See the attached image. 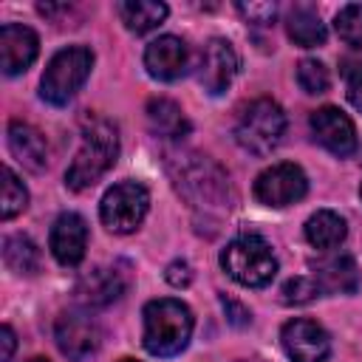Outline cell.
<instances>
[{"label":"cell","mask_w":362,"mask_h":362,"mask_svg":"<svg viewBox=\"0 0 362 362\" xmlns=\"http://www.w3.org/2000/svg\"><path fill=\"white\" fill-rule=\"evenodd\" d=\"M116 8H119L122 23H124L130 31H136V34L153 31V28L161 25L164 17H167V6H164V3H156V0H124V3H119Z\"/></svg>","instance_id":"7402d4cb"},{"label":"cell","mask_w":362,"mask_h":362,"mask_svg":"<svg viewBox=\"0 0 362 362\" xmlns=\"http://www.w3.org/2000/svg\"><path fill=\"white\" fill-rule=\"evenodd\" d=\"M119 158V133L102 116H82V144L65 173V184L74 192L93 187Z\"/></svg>","instance_id":"6da1fadb"},{"label":"cell","mask_w":362,"mask_h":362,"mask_svg":"<svg viewBox=\"0 0 362 362\" xmlns=\"http://www.w3.org/2000/svg\"><path fill=\"white\" fill-rule=\"evenodd\" d=\"M221 305H223V311H226V317H229V322L232 325H246L249 320H252V314H249V308H243L240 303H235L232 297H221Z\"/></svg>","instance_id":"4dcf8cb0"},{"label":"cell","mask_w":362,"mask_h":362,"mask_svg":"<svg viewBox=\"0 0 362 362\" xmlns=\"http://www.w3.org/2000/svg\"><path fill=\"white\" fill-rule=\"evenodd\" d=\"M3 263L14 274H37L40 272V249L25 235H8L3 240Z\"/></svg>","instance_id":"603a6c76"},{"label":"cell","mask_w":362,"mask_h":362,"mask_svg":"<svg viewBox=\"0 0 362 362\" xmlns=\"http://www.w3.org/2000/svg\"><path fill=\"white\" fill-rule=\"evenodd\" d=\"M40 51V40L28 25H17V23H6L0 28V68L3 74L14 76L23 74Z\"/></svg>","instance_id":"5bb4252c"},{"label":"cell","mask_w":362,"mask_h":362,"mask_svg":"<svg viewBox=\"0 0 362 362\" xmlns=\"http://www.w3.org/2000/svg\"><path fill=\"white\" fill-rule=\"evenodd\" d=\"M93 68V51L85 45H68L57 51L42 74L40 96L51 105H68L74 93L85 85Z\"/></svg>","instance_id":"277c9868"},{"label":"cell","mask_w":362,"mask_h":362,"mask_svg":"<svg viewBox=\"0 0 362 362\" xmlns=\"http://www.w3.org/2000/svg\"><path fill=\"white\" fill-rule=\"evenodd\" d=\"M311 133L314 139L334 156L339 158H348L356 153V130H354V122L339 110V107H320L311 113Z\"/></svg>","instance_id":"8fae6325"},{"label":"cell","mask_w":362,"mask_h":362,"mask_svg":"<svg viewBox=\"0 0 362 362\" xmlns=\"http://www.w3.org/2000/svg\"><path fill=\"white\" fill-rule=\"evenodd\" d=\"M0 342H3V354H0V359L3 362H8L11 359V354H14V345H17V337H14V331H11V325H3V331H0Z\"/></svg>","instance_id":"1f68e13d"},{"label":"cell","mask_w":362,"mask_h":362,"mask_svg":"<svg viewBox=\"0 0 362 362\" xmlns=\"http://www.w3.org/2000/svg\"><path fill=\"white\" fill-rule=\"evenodd\" d=\"M297 85L305 93H325L328 90V68L320 59H300V65H297Z\"/></svg>","instance_id":"484cf974"},{"label":"cell","mask_w":362,"mask_h":362,"mask_svg":"<svg viewBox=\"0 0 362 362\" xmlns=\"http://www.w3.org/2000/svg\"><path fill=\"white\" fill-rule=\"evenodd\" d=\"M124 288H127V280L122 277V272L107 269V266H96V269H90L88 274L79 277L76 297L88 308H102V305L116 303L124 294Z\"/></svg>","instance_id":"2e32d148"},{"label":"cell","mask_w":362,"mask_h":362,"mask_svg":"<svg viewBox=\"0 0 362 362\" xmlns=\"http://www.w3.org/2000/svg\"><path fill=\"white\" fill-rule=\"evenodd\" d=\"M8 150L31 173H42L48 164V144H45L42 133L25 122L8 124Z\"/></svg>","instance_id":"ac0fdd59"},{"label":"cell","mask_w":362,"mask_h":362,"mask_svg":"<svg viewBox=\"0 0 362 362\" xmlns=\"http://www.w3.org/2000/svg\"><path fill=\"white\" fill-rule=\"evenodd\" d=\"M359 198H362V187H359Z\"/></svg>","instance_id":"e575fe53"},{"label":"cell","mask_w":362,"mask_h":362,"mask_svg":"<svg viewBox=\"0 0 362 362\" xmlns=\"http://www.w3.org/2000/svg\"><path fill=\"white\" fill-rule=\"evenodd\" d=\"M167 283L170 286H175V288H181V286H189V280H192V269H189V263L187 260H173L170 266H167Z\"/></svg>","instance_id":"f546056e"},{"label":"cell","mask_w":362,"mask_h":362,"mask_svg":"<svg viewBox=\"0 0 362 362\" xmlns=\"http://www.w3.org/2000/svg\"><path fill=\"white\" fill-rule=\"evenodd\" d=\"M187 62H189V51L184 45V40L173 37V34H164L158 40H153L144 51V68L153 79H161V82H173L178 79L184 71H187Z\"/></svg>","instance_id":"9a60e30c"},{"label":"cell","mask_w":362,"mask_h":362,"mask_svg":"<svg viewBox=\"0 0 362 362\" xmlns=\"http://www.w3.org/2000/svg\"><path fill=\"white\" fill-rule=\"evenodd\" d=\"M122 362H136V359H122Z\"/></svg>","instance_id":"836d02e7"},{"label":"cell","mask_w":362,"mask_h":362,"mask_svg":"<svg viewBox=\"0 0 362 362\" xmlns=\"http://www.w3.org/2000/svg\"><path fill=\"white\" fill-rule=\"evenodd\" d=\"M54 339H57V348L68 359L85 362L88 356H93L99 351V345H102V328L85 311H65V314L57 317Z\"/></svg>","instance_id":"ba28073f"},{"label":"cell","mask_w":362,"mask_h":362,"mask_svg":"<svg viewBox=\"0 0 362 362\" xmlns=\"http://www.w3.org/2000/svg\"><path fill=\"white\" fill-rule=\"evenodd\" d=\"M334 28L339 34V40L356 51H362V6L359 3H348L337 11Z\"/></svg>","instance_id":"cb8c5ba5"},{"label":"cell","mask_w":362,"mask_h":362,"mask_svg":"<svg viewBox=\"0 0 362 362\" xmlns=\"http://www.w3.org/2000/svg\"><path fill=\"white\" fill-rule=\"evenodd\" d=\"M28 206V192L23 187V181L14 175V170H3V204H0V215L3 221H11L14 215H20Z\"/></svg>","instance_id":"d4e9b609"},{"label":"cell","mask_w":362,"mask_h":362,"mask_svg":"<svg viewBox=\"0 0 362 362\" xmlns=\"http://www.w3.org/2000/svg\"><path fill=\"white\" fill-rule=\"evenodd\" d=\"M192 311L173 297L150 300L144 305V334L141 342L153 356H175L187 348L192 337Z\"/></svg>","instance_id":"7a4b0ae2"},{"label":"cell","mask_w":362,"mask_h":362,"mask_svg":"<svg viewBox=\"0 0 362 362\" xmlns=\"http://www.w3.org/2000/svg\"><path fill=\"white\" fill-rule=\"evenodd\" d=\"M147 209H150V192H147V187L139 184V181H122V184H113L102 195L99 218H102V223L110 232L127 235V232H136L141 226Z\"/></svg>","instance_id":"8992f818"},{"label":"cell","mask_w":362,"mask_h":362,"mask_svg":"<svg viewBox=\"0 0 362 362\" xmlns=\"http://www.w3.org/2000/svg\"><path fill=\"white\" fill-rule=\"evenodd\" d=\"M345 88H348L351 105L362 113V62H348V68H345Z\"/></svg>","instance_id":"f1b7e54d"},{"label":"cell","mask_w":362,"mask_h":362,"mask_svg":"<svg viewBox=\"0 0 362 362\" xmlns=\"http://www.w3.org/2000/svg\"><path fill=\"white\" fill-rule=\"evenodd\" d=\"M25 362H48V359H42V356H31V359H25Z\"/></svg>","instance_id":"d6a6232c"},{"label":"cell","mask_w":362,"mask_h":362,"mask_svg":"<svg viewBox=\"0 0 362 362\" xmlns=\"http://www.w3.org/2000/svg\"><path fill=\"white\" fill-rule=\"evenodd\" d=\"M286 31L303 48H314V45L325 42V23L320 20V14L311 6H294L286 14Z\"/></svg>","instance_id":"44dd1931"},{"label":"cell","mask_w":362,"mask_h":362,"mask_svg":"<svg viewBox=\"0 0 362 362\" xmlns=\"http://www.w3.org/2000/svg\"><path fill=\"white\" fill-rule=\"evenodd\" d=\"M48 246H51V255L62 266H76L85 257V249H88V223H85V218L76 215V212H62L51 226Z\"/></svg>","instance_id":"4fadbf2b"},{"label":"cell","mask_w":362,"mask_h":362,"mask_svg":"<svg viewBox=\"0 0 362 362\" xmlns=\"http://www.w3.org/2000/svg\"><path fill=\"white\" fill-rule=\"evenodd\" d=\"M221 266L235 283L249 288H263L277 274V257L260 235H240L229 240L221 252Z\"/></svg>","instance_id":"3957f363"},{"label":"cell","mask_w":362,"mask_h":362,"mask_svg":"<svg viewBox=\"0 0 362 362\" xmlns=\"http://www.w3.org/2000/svg\"><path fill=\"white\" fill-rule=\"evenodd\" d=\"M314 280L322 294H354L362 283V274L351 255H331L314 263Z\"/></svg>","instance_id":"e0dca14e"},{"label":"cell","mask_w":362,"mask_h":362,"mask_svg":"<svg viewBox=\"0 0 362 362\" xmlns=\"http://www.w3.org/2000/svg\"><path fill=\"white\" fill-rule=\"evenodd\" d=\"M348 235V223L342 215L331 212V209H320L314 212L308 221H305V240L314 246V249H334L345 240Z\"/></svg>","instance_id":"ffe728a7"},{"label":"cell","mask_w":362,"mask_h":362,"mask_svg":"<svg viewBox=\"0 0 362 362\" xmlns=\"http://www.w3.org/2000/svg\"><path fill=\"white\" fill-rule=\"evenodd\" d=\"M178 189L195 204V206H226L223 198L229 192V184H226V175L204 156H192V161H184L181 167V175H178Z\"/></svg>","instance_id":"52a82bcc"},{"label":"cell","mask_w":362,"mask_h":362,"mask_svg":"<svg viewBox=\"0 0 362 362\" xmlns=\"http://www.w3.org/2000/svg\"><path fill=\"white\" fill-rule=\"evenodd\" d=\"M238 11L252 25H269L277 17V3H238Z\"/></svg>","instance_id":"83f0119b"},{"label":"cell","mask_w":362,"mask_h":362,"mask_svg":"<svg viewBox=\"0 0 362 362\" xmlns=\"http://www.w3.org/2000/svg\"><path fill=\"white\" fill-rule=\"evenodd\" d=\"M238 74V54L232 48L229 40L223 37H212L204 48V59H201V85L206 93L218 96L223 93L232 79Z\"/></svg>","instance_id":"7c38bea8"},{"label":"cell","mask_w":362,"mask_h":362,"mask_svg":"<svg viewBox=\"0 0 362 362\" xmlns=\"http://www.w3.org/2000/svg\"><path fill=\"white\" fill-rule=\"evenodd\" d=\"M317 294H322V291H320V286H317L314 277H291V280L283 286V303H286V305H305V303H311Z\"/></svg>","instance_id":"4316f807"},{"label":"cell","mask_w":362,"mask_h":362,"mask_svg":"<svg viewBox=\"0 0 362 362\" xmlns=\"http://www.w3.org/2000/svg\"><path fill=\"white\" fill-rule=\"evenodd\" d=\"M280 342L291 362H325L331 356V339L314 320H288L280 331Z\"/></svg>","instance_id":"30bf717a"},{"label":"cell","mask_w":362,"mask_h":362,"mask_svg":"<svg viewBox=\"0 0 362 362\" xmlns=\"http://www.w3.org/2000/svg\"><path fill=\"white\" fill-rule=\"evenodd\" d=\"M286 133V113L277 102L272 99H255L249 102L235 124V139L243 150L255 153V156H266L272 153Z\"/></svg>","instance_id":"5b68a950"},{"label":"cell","mask_w":362,"mask_h":362,"mask_svg":"<svg viewBox=\"0 0 362 362\" xmlns=\"http://www.w3.org/2000/svg\"><path fill=\"white\" fill-rule=\"evenodd\" d=\"M147 124L161 139H184L189 133V122H187L184 110L173 99H150Z\"/></svg>","instance_id":"d6986e66"},{"label":"cell","mask_w":362,"mask_h":362,"mask_svg":"<svg viewBox=\"0 0 362 362\" xmlns=\"http://www.w3.org/2000/svg\"><path fill=\"white\" fill-rule=\"evenodd\" d=\"M308 192V178L297 164H272L255 178V198L266 206H288Z\"/></svg>","instance_id":"9c48e42d"}]
</instances>
